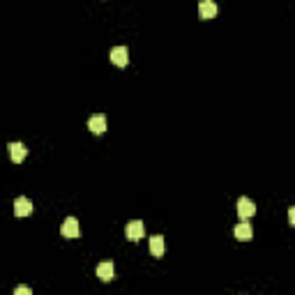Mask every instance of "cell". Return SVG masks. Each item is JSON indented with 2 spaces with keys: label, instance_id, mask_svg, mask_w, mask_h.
I'll list each match as a JSON object with an SVG mask.
<instances>
[{
  "label": "cell",
  "instance_id": "cell-1",
  "mask_svg": "<svg viewBox=\"0 0 295 295\" xmlns=\"http://www.w3.org/2000/svg\"><path fill=\"white\" fill-rule=\"evenodd\" d=\"M143 233H145V226H143V222H138V219H134V222H129V224L125 226V235L127 240H141Z\"/></svg>",
  "mask_w": 295,
  "mask_h": 295
},
{
  "label": "cell",
  "instance_id": "cell-2",
  "mask_svg": "<svg viewBox=\"0 0 295 295\" xmlns=\"http://www.w3.org/2000/svg\"><path fill=\"white\" fill-rule=\"evenodd\" d=\"M109 58H111V62H113V65L125 67L127 62H129V51H127V46H113V49H111V53H109Z\"/></svg>",
  "mask_w": 295,
  "mask_h": 295
},
{
  "label": "cell",
  "instance_id": "cell-3",
  "mask_svg": "<svg viewBox=\"0 0 295 295\" xmlns=\"http://www.w3.org/2000/svg\"><path fill=\"white\" fill-rule=\"evenodd\" d=\"M256 212V205H254V201L249 196H240L238 198V214H240L242 219L252 217V214Z\"/></svg>",
  "mask_w": 295,
  "mask_h": 295
},
{
  "label": "cell",
  "instance_id": "cell-4",
  "mask_svg": "<svg viewBox=\"0 0 295 295\" xmlns=\"http://www.w3.org/2000/svg\"><path fill=\"white\" fill-rule=\"evenodd\" d=\"M7 148H10V157H12V162H17V164H21L23 159H26V155H28V148L23 145V143H19V141H12Z\"/></svg>",
  "mask_w": 295,
  "mask_h": 295
},
{
  "label": "cell",
  "instance_id": "cell-5",
  "mask_svg": "<svg viewBox=\"0 0 295 295\" xmlns=\"http://www.w3.org/2000/svg\"><path fill=\"white\" fill-rule=\"evenodd\" d=\"M62 235L65 238H79V233H81V229H79V219L77 217H67L65 222H62Z\"/></svg>",
  "mask_w": 295,
  "mask_h": 295
},
{
  "label": "cell",
  "instance_id": "cell-6",
  "mask_svg": "<svg viewBox=\"0 0 295 295\" xmlns=\"http://www.w3.org/2000/svg\"><path fill=\"white\" fill-rule=\"evenodd\" d=\"M30 212H33V203H30V198L19 196L17 201H14V214H17V217H28Z\"/></svg>",
  "mask_w": 295,
  "mask_h": 295
},
{
  "label": "cell",
  "instance_id": "cell-7",
  "mask_svg": "<svg viewBox=\"0 0 295 295\" xmlns=\"http://www.w3.org/2000/svg\"><path fill=\"white\" fill-rule=\"evenodd\" d=\"M88 129L93 131V134H104L106 131V118L102 113L90 115V120H88Z\"/></svg>",
  "mask_w": 295,
  "mask_h": 295
},
{
  "label": "cell",
  "instance_id": "cell-8",
  "mask_svg": "<svg viewBox=\"0 0 295 295\" xmlns=\"http://www.w3.org/2000/svg\"><path fill=\"white\" fill-rule=\"evenodd\" d=\"M97 277L102 279V281H113L115 279V268L111 261H104L97 265Z\"/></svg>",
  "mask_w": 295,
  "mask_h": 295
},
{
  "label": "cell",
  "instance_id": "cell-9",
  "mask_svg": "<svg viewBox=\"0 0 295 295\" xmlns=\"http://www.w3.org/2000/svg\"><path fill=\"white\" fill-rule=\"evenodd\" d=\"M233 235L238 240H252V235H254L252 224H249V222H240V224L233 229Z\"/></svg>",
  "mask_w": 295,
  "mask_h": 295
},
{
  "label": "cell",
  "instance_id": "cell-10",
  "mask_svg": "<svg viewBox=\"0 0 295 295\" xmlns=\"http://www.w3.org/2000/svg\"><path fill=\"white\" fill-rule=\"evenodd\" d=\"M214 14H217V5L212 0H201L198 3V17L201 19H212Z\"/></svg>",
  "mask_w": 295,
  "mask_h": 295
},
{
  "label": "cell",
  "instance_id": "cell-11",
  "mask_svg": "<svg viewBox=\"0 0 295 295\" xmlns=\"http://www.w3.org/2000/svg\"><path fill=\"white\" fill-rule=\"evenodd\" d=\"M164 249H166L164 238H162V235H153V238H150V254H153L155 258H159L164 254Z\"/></svg>",
  "mask_w": 295,
  "mask_h": 295
},
{
  "label": "cell",
  "instance_id": "cell-12",
  "mask_svg": "<svg viewBox=\"0 0 295 295\" xmlns=\"http://www.w3.org/2000/svg\"><path fill=\"white\" fill-rule=\"evenodd\" d=\"M14 295H30V288H28V286H17V288H14Z\"/></svg>",
  "mask_w": 295,
  "mask_h": 295
},
{
  "label": "cell",
  "instance_id": "cell-13",
  "mask_svg": "<svg viewBox=\"0 0 295 295\" xmlns=\"http://www.w3.org/2000/svg\"><path fill=\"white\" fill-rule=\"evenodd\" d=\"M288 222L295 226V205H293V208H288Z\"/></svg>",
  "mask_w": 295,
  "mask_h": 295
}]
</instances>
